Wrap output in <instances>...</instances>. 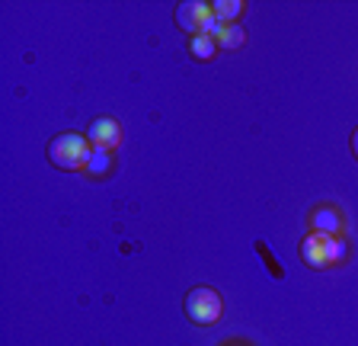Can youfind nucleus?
I'll list each match as a JSON object with an SVG mask.
<instances>
[{
    "label": "nucleus",
    "mask_w": 358,
    "mask_h": 346,
    "mask_svg": "<svg viewBox=\"0 0 358 346\" xmlns=\"http://www.w3.org/2000/svg\"><path fill=\"white\" fill-rule=\"evenodd\" d=\"M211 7L208 4H201V0H186V4H179L176 7V26L179 29L192 32V36H201L205 26L211 23Z\"/></svg>",
    "instance_id": "obj_3"
},
{
    "label": "nucleus",
    "mask_w": 358,
    "mask_h": 346,
    "mask_svg": "<svg viewBox=\"0 0 358 346\" xmlns=\"http://www.w3.org/2000/svg\"><path fill=\"white\" fill-rule=\"evenodd\" d=\"M345 254H349L345 241H336V237H333V254H329V263H339V260H345Z\"/></svg>",
    "instance_id": "obj_11"
},
{
    "label": "nucleus",
    "mask_w": 358,
    "mask_h": 346,
    "mask_svg": "<svg viewBox=\"0 0 358 346\" xmlns=\"http://www.w3.org/2000/svg\"><path fill=\"white\" fill-rule=\"evenodd\" d=\"M109 167H112L109 151L93 148V154H90V160H87V170L93 173V177H103V173H109Z\"/></svg>",
    "instance_id": "obj_8"
},
{
    "label": "nucleus",
    "mask_w": 358,
    "mask_h": 346,
    "mask_svg": "<svg viewBox=\"0 0 358 346\" xmlns=\"http://www.w3.org/2000/svg\"><path fill=\"white\" fill-rule=\"evenodd\" d=\"M329 250H333V237L313 231V234H307L304 244H301V260H304L307 266H313V270H323V266H329Z\"/></svg>",
    "instance_id": "obj_4"
},
{
    "label": "nucleus",
    "mask_w": 358,
    "mask_h": 346,
    "mask_svg": "<svg viewBox=\"0 0 358 346\" xmlns=\"http://www.w3.org/2000/svg\"><path fill=\"white\" fill-rule=\"evenodd\" d=\"M352 151H355V158H358V128H355V135H352Z\"/></svg>",
    "instance_id": "obj_12"
},
{
    "label": "nucleus",
    "mask_w": 358,
    "mask_h": 346,
    "mask_svg": "<svg viewBox=\"0 0 358 346\" xmlns=\"http://www.w3.org/2000/svg\"><path fill=\"white\" fill-rule=\"evenodd\" d=\"M313 228H317L320 234L336 237V231H339V215H336L333 209H317L313 212Z\"/></svg>",
    "instance_id": "obj_6"
},
{
    "label": "nucleus",
    "mask_w": 358,
    "mask_h": 346,
    "mask_svg": "<svg viewBox=\"0 0 358 346\" xmlns=\"http://www.w3.org/2000/svg\"><path fill=\"white\" fill-rule=\"evenodd\" d=\"M87 138H90V144H93V148L112 151L115 144L122 141V128H119V122H115V119L103 116V119H93V122H90Z\"/></svg>",
    "instance_id": "obj_5"
},
{
    "label": "nucleus",
    "mask_w": 358,
    "mask_h": 346,
    "mask_svg": "<svg viewBox=\"0 0 358 346\" xmlns=\"http://www.w3.org/2000/svg\"><path fill=\"white\" fill-rule=\"evenodd\" d=\"M240 10H243V4H240V0H215V4H211V13H215L221 23H227V26H231L234 20L240 16Z\"/></svg>",
    "instance_id": "obj_7"
},
{
    "label": "nucleus",
    "mask_w": 358,
    "mask_h": 346,
    "mask_svg": "<svg viewBox=\"0 0 358 346\" xmlns=\"http://www.w3.org/2000/svg\"><path fill=\"white\" fill-rule=\"evenodd\" d=\"M189 48H192V55L195 58H211V55L217 52V42L211 36H205V32H201V36H192V42H189Z\"/></svg>",
    "instance_id": "obj_10"
},
{
    "label": "nucleus",
    "mask_w": 358,
    "mask_h": 346,
    "mask_svg": "<svg viewBox=\"0 0 358 346\" xmlns=\"http://www.w3.org/2000/svg\"><path fill=\"white\" fill-rule=\"evenodd\" d=\"M93 154V144L90 138L83 135H74V132H64V135H55L48 141V158H52L55 167L61 170H87V160Z\"/></svg>",
    "instance_id": "obj_1"
},
{
    "label": "nucleus",
    "mask_w": 358,
    "mask_h": 346,
    "mask_svg": "<svg viewBox=\"0 0 358 346\" xmlns=\"http://www.w3.org/2000/svg\"><path fill=\"white\" fill-rule=\"evenodd\" d=\"M243 42H246V32H243V26H237V23H231L227 29H224V36L217 39V46L231 48V52H234V48H240Z\"/></svg>",
    "instance_id": "obj_9"
},
{
    "label": "nucleus",
    "mask_w": 358,
    "mask_h": 346,
    "mask_svg": "<svg viewBox=\"0 0 358 346\" xmlns=\"http://www.w3.org/2000/svg\"><path fill=\"white\" fill-rule=\"evenodd\" d=\"M221 311H224V301H221V295H217L215 289L199 286V289H192V292L186 295V314H189V321L201 324V327L217 324Z\"/></svg>",
    "instance_id": "obj_2"
}]
</instances>
